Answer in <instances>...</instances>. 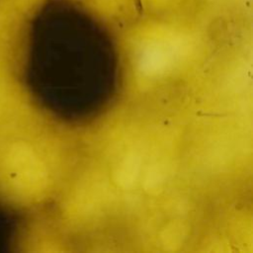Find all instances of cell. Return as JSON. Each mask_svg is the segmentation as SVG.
Here are the masks:
<instances>
[{
  "instance_id": "6da1fadb",
  "label": "cell",
  "mask_w": 253,
  "mask_h": 253,
  "mask_svg": "<svg viewBox=\"0 0 253 253\" xmlns=\"http://www.w3.org/2000/svg\"><path fill=\"white\" fill-rule=\"evenodd\" d=\"M138 166L135 165V163H134L133 161H128L126 164L122 167L121 169V176L122 178V183H125V184H128V183H130V181L134 180L135 178V175L137 173L135 171V168Z\"/></svg>"
}]
</instances>
